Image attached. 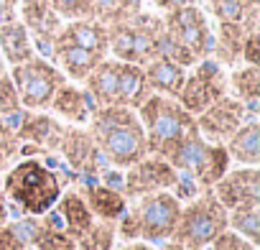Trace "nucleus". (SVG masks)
<instances>
[{"mask_svg": "<svg viewBox=\"0 0 260 250\" xmlns=\"http://www.w3.org/2000/svg\"><path fill=\"white\" fill-rule=\"evenodd\" d=\"M67 184V176L51 169L44 159H18L6 171L0 192L16 217H41L56 204Z\"/></svg>", "mask_w": 260, "mask_h": 250, "instance_id": "nucleus-1", "label": "nucleus"}, {"mask_svg": "<svg viewBox=\"0 0 260 250\" xmlns=\"http://www.w3.org/2000/svg\"><path fill=\"white\" fill-rule=\"evenodd\" d=\"M87 131L112 169H127L148 156L143 125L130 107H94Z\"/></svg>", "mask_w": 260, "mask_h": 250, "instance_id": "nucleus-2", "label": "nucleus"}, {"mask_svg": "<svg viewBox=\"0 0 260 250\" xmlns=\"http://www.w3.org/2000/svg\"><path fill=\"white\" fill-rule=\"evenodd\" d=\"M179 212H181V202L171 192H156L136 202H127L125 212L115 222L117 242L141 240L148 245H161L171 240L179 222Z\"/></svg>", "mask_w": 260, "mask_h": 250, "instance_id": "nucleus-3", "label": "nucleus"}, {"mask_svg": "<svg viewBox=\"0 0 260 250\" xmlns=\"http://www.w3.org/2000/svg\"><path fill=\"white\" fill-rule=\"evenodd\" d=\"M136 112L146 133L148 153L166 161L186 138L199 133L194 115L186 112L174 97L166 95H151Z\"/></svg>", "mask_w": 260, "mask_h": 250, "instance_id": "nucleus-4", "label": "nucleus"}, {"mask_svg": "<svg viewBox=\"0 0 260 250\" xmlns=\"http://www.w3.org/2000/svg\"><path fill=\"white\" fill-rule=\"evenodd\" d=\"M164 34V18L151 13H138L117 26H107V56L146 67L151 59L158 56V41Z\"/></svg>", "mask_w": 260, "mask_h": 250, "instance_id": "nucleus-5", "label": "nucleus"}, {"mask_svg": "<svg viewBox=\"0 0 260 250\" xmlns=\"http://www.w3.org/2000/svg\"><path fill=\"white\" fill-rule=\"evenodd\" d=\"M227 230V209L217 202L212 189H202L194 199L181 204L176 230L171 240L181 247H209L212 240Z\"/></svg>", "mask_w": 260, "mask_h": 250, "instance_id": "nucleus-6", "label": "nucleus"}, {"mask_svg": "<svg viewBox=\"0 0 260 250\" xmlns=\"http://www.w3.org/2000/svg\"><path fill=\"white\" fill-rule=\"evenodd\" d=\"M169 164L179 171L186 174L199 189H212L232 166L230 156L222 143H209L199 133L186 138L169 159Z\"/></svg>", "mask_w": 260, "mask_h": 250, "instance_id": "nucleus-7", "label": "nucleus"}, {"mask_svg": "<svg viewBox=\"0 0 260 250\" xmlns=\"http://www.w3.org/2000/svg\"><path fill=\"white\" fill-rule=\"evenodd\" d=\"M8 77L18 92L23 110H49L51 97L67 82V77L54 67V61L44 56H34L23 64L8 69Z\"/></svg>", "mask_w": 260, "mask_h": 250, "instance_id": "nucleus-8", "label": "nucleus"}, {"mask_svg": "<svg viewBox=\"0 0 260 250\" xmlns=\"http://www.w3.org/2000/svg\"><path fill=\"white\" fill-rule=\"evenodd\" d=\"M224 95H227V69L219 67L212 56H207L186 69L176 102L197 117L202 110H207L212 102H217Z\"/></svg>", "mask_w": 260, "mask_h": 250, "instance_id": "nucleus-9", "label": "nucleus"}, {"mask_svg": "<svg viewBox=\"0 0 260 250\" xmlns=\"http://www.w3.org/2000/svg\"><path fill=\"white\" fill-rule=\"evenodd\" d=\"M56 156H61V161L69 166L77 181H94L105 169H110L94 138L89 136L87 125H64Z\"/></svg>", "mask_w": 260, "mask_h": 250, "instance_id": "nucleus-10", "label": "nucleus"}, {"mask_svg": "<svg viewBox=\"0 0 260 250\" xmlns=\"http://www.w3.org/2000/svg\"><path fill=\"white\" fill-rule=\"evenodd\" d=\"M164 28L166 34L181 44L197 61L207 59L212 54V26L199 6H184L176 11H169L164 16Z\"/></svg>", "mask_w": 260, "mask_h": 250, "instance_id": "nucleus-11", "label": "nucleus"}, {"mask_svg": "<svg viewBox=\"0 0 260 250\" xmlns=\"http://www.w3.org/2000/svg\"><path fill=\"white\" fill-rule=\"evenodd\" d=\"M179 181V171L158 156H143L133 166L122 169V194L127 202H136L141 197L156 194V192H171Z\"/></svg>", "mask_w": 260, "mask_h": 250, "instance_id": "nucleus-12", "label": "nucleus"}, {"mask_svg": "<svg viewBox=\"0 0 260 250\" xmlns=\"http://www.w3.org/2000/svg\"><path fill=\"white\" fill-rule=\"evenodd\" d=\"M16 133L21 138V159H44L56 153L64 122L46 110H23Z\"/></svg>", "mask_w": 260, "mask_h": 250, "instance_id": "nucleus-13", "label": "nucleus"}, {"mask_svg": "<svg viewBox=\"0 0 260 250\" xmlns=\"http://www.w3.org/2000/svg\"><path fill=\"white\" fill-rule=\"evenodd\" d=\"M250 117L252 115L240 100H235L232 95H224L217 102H212L207 110H202L194 120H197V131L204 141L224 146V141Z\"/></svg>", "mask_w": 260, "mask_h": 250, "instance_id": "nucleus-14", "label": "nucleus"}, {"mask_svg": "<svg viewBox=\"0 0 260 250\" xmlns=\"http://www.w3.org/2000/svg\"><path fill=\"white\" fill-rule=\"evenodd\" d=\"M212 194L227 212L240 209V207H257L260 204V169L230 166L227 174L212 186Z\"/></svg>", "mask_w": 260, "mask_h": 250, "instance_id": "nucleus-15", "label": "nucleus"}, {"mask_svg": "<svg viewBox=\"0 0 260 250\" xmlns=\"http://www.w3.org/2000/svg\"><path fill=\"white\" fill-rule=\"evenodd\" d=\"M18 21L31 34L36 56L49 59L54 49V39L61 31L64 21L49 8L46 0H21L18 3Z\"/></svg>", "mask_w": 260, "mask_h": 250, "instance_id": "nucleus-16", "label": "nucleus"}, {"mask_svg": "<svg viewBox=\"0 0 260 250\" xmlns=\"http://www.w3.org/2000/svg\"><path fill=\"white\" fill-rule=\"evenodd\" d=\"M56 44H67V46L92 51L97 56H107V26H102L97 18L67 21L54 39V46Z\"/></svg>", "mask_w": 260, "mask_h": 250, "instance_id": "nucleus-17", "label": "nucleus"}, {"mask_svg": "<svg viewBox=\"0 0 260 250\" xmlns=\"http://www.w3.org/2000/svg\"><path fill=\"white\" fill-rule=\"evenodd\" d=\"M49 110H54V117H59L64 125H87L94 105L89 100V95L84 92L82 84L77 82H64L56 95L51 97Z\"/></svg>", "mask_w": 260, "mask_h": 250, "instance_id": "nucleus-18", "label": "nucleus"}, {"mask_svg": "<svg viewBox=\"0 0 260 250\" xmlns=\"http://www.w3.org/2000/svg\"><path fill=\"white\" fill-rule=\"evenodd\" d=\"M74 186L84 197V202H87V207H89L94 220L117 222V217L127 207V199H125V194L120 189H110V186H105L100 181H77Z\"/></svg>", "mask_w": 260, "mask_h": 250, "instance_id": "nucleus-19", "label": "nucleus"}, {"mask_svg": "<svg viewBox=\"0 0 260 250\" xmlns=\"http://www.w3.org/2000/svg\"><path fill=\"white\" fill-rule=\"evenodd\" d=\"M51 209L56 212L61 227H64L74 240H77L79 235H84V232L94 225V217H92V212H89V207H87V202H84V197L79 194L77 186H67Z\"/></svg>", "mask_w": 260, "mask_h": 250, "instance_id": "nucleus-20", "label": "nucleus"}, {"mask_svg": "<svg viewBox=\"0 0 260 250\" xmlns=\"http://www.w3.org/2000/svg\"><path fill=\"white\" fill-rule=\"evenodd\" d=\"M224 151L230 156V164H237V166H257L260 164V122H257V117H250L240 125L224 141Z\"/></svg>", "mask_w": 260, "mask_h": 250, "instance_id": "nucleus-21", "label": "nucleus"}, {"mask_svg": "<svg viewBox=\"0 0 260 250\" xmlns=\"http://www.w3.org/2000/svg\"><path fill=\"white\" fill-rule=\"evenodd\" d=\"M100 59H105V56H97L92 51L67 46V44H56L49 56V61H54V67L67 77V82H77V84H82L87 79V74L97 67Z\"/></svg>", "mask_w": 260, "mask_h": 250, "instance_id": "nucleus-22", "label": "nucleus"}, {"mask_svg": "<svg viewBox=\"0 0 260 250\" xmlns=\"http://www.w3.org/2000/svg\"><path fill=\"white\" fill-rule=\"evenodd\" d=\"M245 36L247 34L240 23H217V31H212V54L209 56L224 69L240 67Z\"/></svg>", "mask_w": 260, "mask_h": 250, "instance_id": "nucleus-23", "label": "nucleus"}, {"mask_svg": "<svg viewBox=\"0 0 260 250\" xmlns=\"http://www.w3.org/2000/svg\"><path fill=\"white\" fill-rule=\"evenodd\" d=\"M143 74H146L148 89L153 95H166V97H174L176 100V95H179V89L184 84L186 69L179 67L176 61L166 59V56H156V59H151L143 67Z\"/></svg>", "mask_w": 260, "mask_h": 250, "instance_id": "nucleus-24", "label": "nucleus"}, {"mask_svg": "<svg viewBox=\"0 0 260 250\" xmlns=\"http://www.w3.org/2000/svg\"><path fill=\"white\" fill-rule=\"evenodd\" d=\"M217 23H240L245 34H257L260 0H209Z\"/></svg>", "mask_w": 260, "mask_h": 250, "instance_id": "nucleus-25", "label": "nucleus"}, {"mask_svg": "<svg viewBox=\"0 0 260 250\" xmlns=\"http://www.w3.org/2000/svg\"><path fill=\"white\" fill-rule=\"evenodd\" d=\"M227 95L240 100L252 117H257V102H260V67H235L227 74Z\"/></svg>", "mask_w": 260, "mask_h": 250, "instance_id": "nucleus-26", "label": "nucleus"}, {"mask_svg": "<svg viewBox=\"0 0 260 250\" xmlns=\"http://www.w3.org/2000/svg\"><path fill=\"white\" fill-rule=\"evenodd\" d=\"M0 54H3L8 69L36 56L31 34L26 31V26H23L21 21H13V23H8L6 28H0Z\"/></svg>", "mask_w": 260, "mask_h": 250, "instance_id": "nucleus-27", "label": "nucleus"}, {"mask_svg": "<svg viewBox=\"0 0 260 250\" xmlns=\"http://www.w3.org/2000/svg\"><path fill=\"white\" fill-rule=\"evenodd\" d=\"M34 250H77V240L61 227L59 217L54 209L41 214L36 220V232H34Z\"/></svg>", "mask_w": 260, "mask_h": 250, "instance_id": "nucleus-28", "label": "nucleus"}, {"mask_svg": "<svg viewBox=\"0 0 260 250\" xmlns=\"http://www.w3.org/2000/svg\"><path fill=\"white\" fill-rule=\"evenodd\" d=\"M39 217H16L0 222V250H28L34 245Z\"/></svg>", "mask_w": 260, "mask_h": 250, "instance_id": "nucleus-29", "label": "nucleus"}, {"mask_svg": "<svg viewBox=\"0 0 260 250\" xmlns=\"http://www.w3.org/2000/svg\"><path fill=\"white\" fill-rule=\"evenodd\" d=\"M92 18L102 26H117L141 13V0H92Z\"/></svg>", "mask_w": 260, "mask_h": 250, "instance_id": "nucleus-30", "label": "nucleus"}, {"mask_svg": "<svg viewBox=\"0 0 260 250\" xmlns=\"http://www.w3.org/2000/svg\"><path fill=\"white\" fill-rule=\"evenodd\" d=\"M227 230L242 235L250 242H260V204L257 207H240L227 212Z\"/></svg>", "mask_w": 260, "mask_h": 250, "instance_id": "nucleus-31", "label": "nucleus"}, {"mask_svg": "<svg viewBox=\"0 0 260 250\" xmlns=\"http://www.w3.org/2000/svg\"><path fill=\"white\" fill-rule=\"evenodd\" d=\"M115 245H117L115 222L94 220V225L77 237V250H112Z\"/></svg>", "mask_w": 260, "mask_h": 250, "instance_id": "nucleus-32", "label": "nucleus"}, {"mask_svg": "<svg viewBox=\"0 0 260 250\" xmlns=\"http://www.w3.org/2000/svg\"><path fill=\"white\" fill-rule=\"evenodd\" d=\"M23 117V107H21V100H18V92L6 74H0V122H8L11 128L18 131V122Z\"/></svg>", "mask_w": 260, "mask_h": 250, "instance_id": "nucleus-33", "label": "nucleus"}, {"mask_svg": "<svg viewBox=\"0 0 260 250\" xmlns=\"http://www.w3.org/2000/svg\"><path fill=\"white\" fill-rule=\"evenodd\" d=\"M21 159V138L16 128L8 122H0V171H8Z\"/></svg>", "mask_w": 260, "mask_h": 250, "instance_id": "nucleus-34", "label": "nucleus"}, {"mask_svg": "<svg viewBox=\"0 0 260 250\" xmlns=\"http://www.w3.org/2000/svg\"><path fill=\"white\" fill-rule=\"evenodd\" d=\"M49 8L61 18V21H79V18H92L94 8L92 0H46Z\"/></svg>", "mask_w": 260, "mask_h": 250, "instance_id": "nucleus-35", "label": "nucleus"}, {"mask_svg": "<svg viewBox=\"0 0 260 250\" xmlns=\"http://www.w3.org/2000/svg\"><path fill=\"white\" fill-rule=\"evenodd\" d=\"M209 250H257V245L250 242V240H245L242 235H237V232H232V230H222V232L212 240Z\"/></svg>", "mask_w": 260, "mask_h": 250, "instance_id": "nucleus-36", "label": "nucleus"}, {"mask_svg": "<svg viewBox=\"0 0 260 250\" xmlns=\"http://www.w3.org/2000/svg\"><path fill=\"white\" fill-rule=\"evenodd\" d=\"M240 61L242 64H250V67H260V34H247L245 36Z\"/></svg>", "mask_w": 260, "mask_h": 250, "instance_id": "nucleus-37", "label": "nucleus"}, {"mask_svg": "<svg viewBox=\"0 0 260 250\" xmlns=\"http://www.w3.org/2000/svg\"><path fill=\"white\" fill-rule=\"evenodd\" d=\"M18 21V13H16V6L6 3V0H0V28H6L8 23Z\"/></svg>", "mask_w": 260, "mask_h": 250, "instance_id": "nucleus-38", "label": "nucleus"}, {"mask_svg": "<svg viewBox=\"0 0 260 250\" xmlns=\"http://www.w3.org/2000/svg\"><path fill=\"white\" fill-rule=\"evenodd\" d=\"M151 3L156 6V8H161V11H176V8H184V6H191L194 0H151Z\"/></svg>", "mask_w": 260, "mask_h": 250, "instance_id": "nucleus-39", "label": "nucleus"}, {"mask_svg": "<svg viewBox=\"0 0 260 250\" xmlns=\"http://www.w3.org/2000/svg\"><path fill=\"white\" fill-rule=\"evenodd\" d=\"M112 250H158V247H156V245H148V242L136 240V242H117Z\"/></svg>", "mask_w": 260, "mask_h": 250, "instance_id": "nucleus-40", "label": "nucleus"}, {"mask_svg": "<svg viewBox=\"0 0 260 250\" xmlns=\"http://www.w3.org/2000/svg\"><path fill=\"white\" fill-rule=\"evenodd\" d=\"M8 72V64H6V59H3V54H0V74H6Z\"/></svg>", "mask_w": 260, "mask_h": 250, "instance_id": "nucleus-41", "label": "nucleus"}, {"mask_svg": "<svg viewBox=\"0 0 260 250\" xmlns=\"http://www.w3.org/2000/svg\"><path fill=\"white\" fill-rule=\"evenodd\" d=\"M6 3H11V6H18V3H21V0H6Z\"/></svg>", "mask_w": 260, "mask_h": 250, "instance_id": "nucleus-42", "label": "nucleus"}, {"mask_svg": "<svg viewBox=\"0 0 260 250\" xmlns=\"http://www.w3.org/2000/svg\"><path fill=\"white\" fill-rule=\"evenodd\" d=\"M189 250H209V247H189Z\"/></svg>", "mask_w": 260, "mask_h": 250, "instance_id": "nucleus-43", "label": "nucleus"}, {"mask_svg": "<svg viewBox=\"0 0 260 250\" xmlns=\"http://www.w3.org/2000/svg\"><path fill=\"white\" fill-rule=\"evenodd\" d=\"M28 250H34V247H28Z\"/></svg>", "mask_w": 260, "mask_h": 250, "instance_id": "nucleus-44", "label": "nucleus"}]
</instances>
